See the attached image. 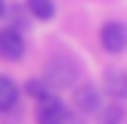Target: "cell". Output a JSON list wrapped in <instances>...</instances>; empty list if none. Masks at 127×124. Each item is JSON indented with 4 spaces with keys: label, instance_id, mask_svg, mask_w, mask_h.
I'll use <instances>...</instances> for the list:
<instances>
[{
    "label": "cell",
    "instance_id": "cell-1",
    "mask_svg": "<svg viewBox=\"0 0 127 124\" xmlns=\"http://www.w3.org/2000/svg\"><path fill=\"white\" fill-rule=\"evenodd\" d=\"M99 40H102V47L109 50V53H124L127 50V25L124 22H105L102 28H99Z\"/></svg>",
    "mask_w": 127,
    "mask_h": 124
},
{
    "label": "cell",
    "instance_id": "cell-2",
    "mask_svg": "<svg viewBox=\"0 0 127 124\" xmlns=\"http://www.w3.org/2000/svg\"><path fill=\"white\" fill-rule=\"evenodd\" d=\"M74 81H78V68H74V62H68V59L47 62V84H53V87H71Z\"/></svg>",
    "mask_w": 127,
    "mask_h": 124
},
{
    "label": "cell",
    "instance_id": "cell-3",
    "mask_svg": "<svg viewBox=\"0 0 127 124\" xmlns=\"http://www.w3.org/2000/svg\"><path fill=\"white\" fill-rule=\"evenodd\" d=\"M0 56L9 59V62L25 56V37H22L19 28H12V25L9 28H0Z\"/></svg>",
    "mask_w": 127,
    "mask_h": 124
},
{
    "label": "cell",
    "instance_id": "cell-4",
    "mask_svg": "<svg viewBox=\"0 0 127 124\" xmlns=\"http://www.w3.org/2000/svg\"><path fill=\"white\" fill-rule=\"evenodd\" d=\"M68 112H65V102L53 96H43L37 99V124H65Z\"/></svg>",
    "mask_w": 127,
    "mask_h": 124
},
{
    "label": "cell",
    "instance_id": "cell-5",
    "mask_svg": "<svg viewBox=\"0 0 127 124\" xmlns=\"http://www.w3.org/2000/svg\"><path fill=\"white\" fill-rule=\"evenodd\" d=\"M74 105H78L81 112H87V115H96L102 105H99V90L96 87H78L74 90Z\"/></svg>",
    "mask_w": 127,
    "mask_h": 124
},
{
    "label": "cell",
    "instance_id": "cell-6",
    "mask_svg": "<svg viewBox=\"0 0 127 124\" xmlns=\"http://www.w3.org/2000/svg\"><path fill=\"white\" fill-rule=\"evenodd\" d=\"M105 90L115 99H127V74L121 68H109L105 71Z\"/></svg>",
    "mask_w": 127,
    "mask_h": 124
},
{
    "label": "cell",
    "instance_id": "cell-7",
    "mask_svg": "<svg viewBox=\"0 0 127 124\" xmlns=\"http://www.w3.org/2000/svg\"><path fill=\"white\" fill-rule=\"evenodd\" d=\"M19 102V87L12 78H6V74H0V112H9L16 109Z\"/></svg>",
    "mask_w": 127,
    "mask_h": 124
},
{
    "label": "cell",
    "instance_id": "cell-8",
    "mask_svg": "<svg viewBox=\"0 0 127 124\" xmlns=\"http://www.w3.org/2000/svg\"><path fill=\"white\" fill-rule=\"evenodd\" d=\"M25 6H28L31 19H40V22H50L56 16V3L53 0H25Z\"/></svg>",
    "mask_w": 127,
    "mask_h": 124
},
{
    "label": "cell",
    "instance_id": "cell-9",
    "mask_svg": "<svg viewBox=\"0 0 127 124\" xmlns=\"http://www.w3.org/2000/svg\"><path fill=\"white\" fill-rule=\"evenodd\" d=\"M96 115H99V124H121L124 109H121L118 102H112V105H105V109H99Z\"/></svg>",
    "mask_w": 127,
    "mask_h": 124
},
{
    "label": "cell",
    "instance_id": "cell-10",
    "mask_svg": "<svg viewBox=\"0 0 127 124\" xmlns=\"http://www.w3.org/2000/svg\"><path fill=\"white\" fill-rule=\"evenodd\" d=\"M28 93H31L34 99H43V96H50V84L34 78V81H28Z\"/></svg>",
    "mask_w": 127,
    "mask_h": 124
},
{
    "label": "cell",
    "instance_id": "cell-11",
    "mask_svg": "<svg viewBox=\"0 0 127 124\" xmlns=\"http://www.w3.org/2000/svg\"><path fill=\"white\" fill-rule=\"evenodd\" d=\"M3 16H6V3L0 0V19H3Z\"/></svg>",
    "mask_w": 127,
    "mask_h": 124
}]
</instances>
